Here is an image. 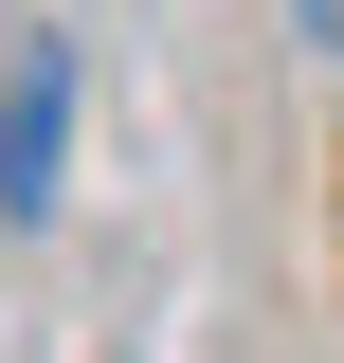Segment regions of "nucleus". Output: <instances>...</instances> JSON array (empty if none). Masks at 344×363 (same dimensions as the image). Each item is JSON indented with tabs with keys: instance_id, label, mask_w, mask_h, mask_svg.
I'll use <instances>...</instances> for the list:
<instances>
[{
	"instance_id": "obj_2",
	"label": "nucleus",
	"mask_w": 344,
	"mask_h": 363,
	"mask_svg": "<svg viewBox=\"0 0 344 363\" xmlns=\"http://www.w3.org/2000/svg\"><path fill=\"white\" fill-rule=\"evenodd\" d=\"M290 18H308V37H344V0H290Z\"/></svg>"
},
{
	"instance_id": "obj_1",
	"label": "nucleus",
	"mask_w": 344,
	"mask_h": 363,
	"mask_svg": "<svg viewBox=\"0 0 344 363\" xmlns=\"http://www.w3.org/2000/svg\"><path fill=\"white\" fill-rule=\"evenodd\" d=\"M73 182V37H18L0 55V218H55Z\"/></svg>"
}]
</instances>
